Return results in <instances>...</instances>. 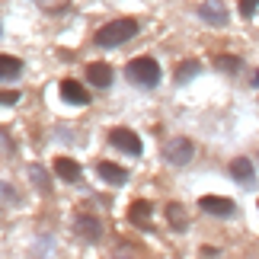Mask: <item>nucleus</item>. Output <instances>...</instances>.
I'll return each instance as SVG.
<instances>
[{
	"mask_svg": "<svg viewBox=\"0 0 259 259\" xmlns=\"http://www.w3.org/2000/svg\"><path fill=\"white\" fill-rule=\"evenodd\" d=\"M128 80L138 87H157L160 67H157L154 58H135V61H128Z\"/></svg>",
	"mask_w": 259,
	"mask_h": 259,
	"instance_id": "nucleus-2",
	"label": "nucleus"
},
{
	"mask_svg": "<svg viewBox=\"0 0 259 259\" xmlns=\"http://www.w3.org/2000/svg\"><path fill=\"white\" fill-rule=\"evenodd\" d=\"M195 74H198V61H183L179 71H176V83H186L189 77H195Z\"/></svg>",
	"mask_w": 259,
	"mask_h": 259,
	"instance_id": "nucleus-17",
	"label": "nucleus"
},
{
	"mask_svg": "<svg viewBox=\"0 0 259 259\" xmlns=\"http://www.w3.org/2000/svg\"><path fill=\"white\" fill-rule=\"evenodd\" d=\"M198 16H202L208 26H227V7L221 0H205V4L198 7Z\"/></svg>",
	"mask_w": 259,
	"mask_h": 259,
	"instance_id": "nucleus-7",
	"label": "nucleus"
},
{
	"mask_svg": "<svg viewBox=\"0 0 259 259\" xmlns=\"http://www.w3.org/2000/svg\"><path fill=\"white\" fill-rule=\"evenodd\" d=\"M135 35H138V19H132V16H118V19L106 23V26L96 32V45H99V48H118V45L132 42Z\"/></svg>",
	"mask_w": 259,
	"mask_h": 259,
	"instance_id": "nucleus-1",
	"label": "nucleus"
},
{
	"mask_svg": "<svg viewBox=\"0 0 259 259\" xmlns=\"http://www.w3.org/2000/svg\"><path fill=\"white\" fill-rule=\"evenodd\" d=\"M87 83H93V87H109L112 83V67H109L106 61H93V64H87Z\"/></svg>",
	"mask_w": 259,
	"mask_h": 259,
	"instance_id": "nucleus-10",
	"label": "nucleus"
},
{
	"mask_svg": "<svg viewBox=\"0 0 259 259\" xmlns=\"http://www.w3.org/2000/svg\"><path fill=\"white\" fill-rule=\"evenodd\" d=\"M61 99H67V103H74V106H87L90 93L83 90V83H77V80H61Z\"/></svg>",
	"mask_w": 259,
	"mask_h": 259,
	"instance_id": "nucleus-13",
	"label": "nucleus"
},
{
	"mask_svg": "<svg viewBox=\"0 0 259 259\" xmlns=\"http://www.w3.org/2000/svg\"><path fill=\"white\" fill-rule=\"evenodd\" d=\"M96 173H99V179H106L109 186H125V183H128V170H125V166L109 163V160L99 163V166H96Z\"/></svg>",
	"mask_w": 259,
	"mask_h": 259,
	"instance_id": "nucleus-11",
	"label": "nucleus"
},
{
	"mask_svg": "<svg viewBox=\"0 0 259 259\" xmlns=\"http://www.w3.org/2000/svg\"><path fill=\"white\" fill-rule=\"evenodd\" d=\"M32 183H38V186H42V192H48V176H45V170H42V166H32Z\"/></svg>",
	"mask_w": 259,
	"mask_h": 259,
	"instance_id": "nucleus-18",
	"label": "nucleus"
},
{
	"mask_svg": "<svg viewBox=\"0 0 259 259\" xmlns=\"http://www.w3.org/2000/svg\"><path fill=\"white\" fill-rule=\"evenodd\" d=\"M23 74V61L13 55H0V80H13Z\"/></svg>",
	"mask_w": 259,
	"mask_h": 259,
	"instance_id": "nucleus-15",
	"label": "nucleus"
},
{
	"mask_svg": "<svg viewBox=\"0 0 259 259\" xmlns=\"http://www.w3.org/2000/svg\"><path fill=\"white\" fill-rule=\"evenodd\" d=\"M214 67H221V71H227V74H237V71H240V58H237V55H218Z\"/></svg>",
	"mask_w": 259,
	"mask_h": 259,
	"instance_id": "nucleus-16",
	"label": "nucleus"
},
{
	"mask_svg": "<svg viewBox=\"0 0 259 259\" xmlns=\"http://www.w3.org/2000/svg\"><path fill=\"white\" fill-rule=\"evenodd\" d=\"M231 176H234L240 186L250 189V186L256 183V170H253L250 157H234V160H231Z\"/></svg>",
	"mask_w": 259,
	"mask_h": 259,
	"instance_id": "nucleus-9",
	"label": "nucleus"
},
{
	"mask_svg": "<svg viewBox=\"0 0 259 259\" xmlns=\"http://www.w3.org/2000/svg\"><path fill=\"white\" fill-rule=\"evenodd\" d=\"M259 7V0H240V16H253Z\"/></svg>",
	"mask_w": 259,
	"mask_h": 259,
	"instance_id": "nucleus-19",
	"label": "nucleus"
},
{
	"mask_svg": "<svg viewBox=\"0 0 259 259\" xmlns=\"http://www.w3.org/2000/svg\"><path fill=\"white\" fill-rule=\"evenodd\" d=\"M198 208H202L205 214H218V218L234 214V202L231 198H221V195H202L198 198Z\"/></svg>",
	"mask_w": 259,
	"mask_h": 259,
	"instance_id": "nucleus-6",
	"label": "nucleus"
},
{
	"mask_svg": "<svg viewBox=\"0 0 259 259\" xmlns=\"http://www.w3.org/2000/svg\"><path fill=\"white\" fill-rule=\"evenodd\" d=\"M166 221H170V227H173L176 234H183L186 227H189V211L179 202H170V205H166Z\"/></svg>",
	"mask_w": 259,
	"mask_h": 259,
	"instance_id": "nucleus-14",
	"label": "nucleus"
},
{
	"mask_svg": "<svg viewBox=\"0 0 259 259\" xmlns=\"http://www.w3.org/2000/svg\"><path fill=\"white\" fill-rule=\"evenodd\" d=\"M0 103H10V106H13V103H19V93H16V90H0Z\"/></svg>",
	"mask_w": 259,
	"mask_h": 259,
	"instance_id": "nucleus-20",
	"label": "nucleus"
},
{
	"mask_svg": "<svg viewBox=\"0 0 259 259\" xmlns=\"http://www.w3.org/2000/svg\"><path fill=\"white\" fill-rule=\"evenodd\" d=\"M74 227H77V234H80L83 240H90V243H96L99 237H103V224H99V218H93V214H77Z\"/></svg>",
	"mask_w": 259,
	"mask_h": 259,
	"instance_id": "nucleus-8",
	"label": "nucleus"
},
{
	"mask_svg": "<svg viewBox=\"0 0 259 259\" xmlns=\"http://www.w3.org/2000/svg\"><path fill=\"white\" fill-rule=\"evenodd\" d=\"M192 157H195V144L189 138H173V141L163 144V160L173 166H186Z\"/></svg>",
	"mask_w": 259,
	"mask_h": 259,
	"instance_id": "nucleus-3",
	"label": "nucleus"
},
{
	"mask_svg": "<svg viewBox=\"0 0 259 259\" xmlns=\"http://www.w3.org/2000/svg\"><path fill=\"white\" fill-rule=\"evenodd\" d=\"M151 211H154V205L147 198H138V202L128 205V221L135 227H141V231H151Z\"/></svg>",
	"mask_w": 259,
	"mask_h": 259,
	"instance_id": "nucleus-5",
	"label": "nucleus"
},
{
	"mask_svg": "<svg viewBox=\"0 0 259 259\" xmlns=\"http://www.w3.org/2000/svg\"><path fill=\"white\" fill-rule=\"evenodd\" d=\"M52 170H55L58 179H64V183H77V179H80V163L71 160V157H58L52 163Z\"/></svg>",
	"mask_w": 259,
	"mask_h": 259,
	"instance_id": "nucleus-12",
	"label": "nucleus"
},
{
	"mask_svg": "<svg viewBox=\"0 0 259 259\" xmlns=\"http://www.w3.org/2000/svg\"><path fill=\"white\" fill-rule=\"evenodd\" d=\"M109 144L118 147V151H125V154H132V157L141 154V138H138L132 128H112V132H109Z\"/></svg>",
	"mask_w": 259,
	"mask_h": 259,
	"instance_id": "nucleus-4",
	"label": "nucleus"
}]
</instances>
